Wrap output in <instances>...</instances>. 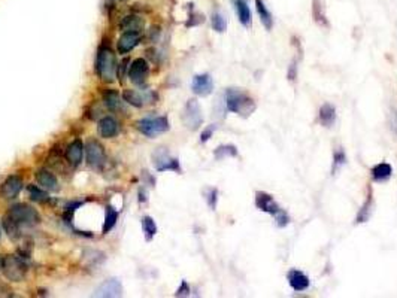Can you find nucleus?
Returning a JSON list of instances; mask_svg holds the SVG:
<instances>
[{
    "label": "nucleus",
    "instance_id": "f257e3e1",
    "mask_svg": "<svg viewBox=\"0 0 397 298\" xmlns=\"http://www.w3.org/2000/svg\"><path fill=\"white\" fill-rule=\"evenodd\" d=\"M226 106L230 112L245 115V117H248L256 109V103H254L253 98L248 97L242 91H237V89H227Z\"/></svg>",
    "mask_w": 397,
    "mask_h": 298
},
{
    "label": "nucleus",
    "instance_id": "f03ea898",
    "mask_svg": "<svg viewBox=\"0 0 397 298\" xmlns=\"http://www.w3.org/2000/svg\"><path fill=\"white\" fill-rule=\"evenodd\" d=\"M97 73L103 81L112 82L115 79L117 73V63H115V56L108 46H102L99 49L97 54Z\"/></svg>",
    "mask_w": 397,
    "mask_h": 298
},
{
    "label": "nucleus",
    "instance_id": "7ed1b4c3",
    "mask_svg": "<svg viewBox=\"0 0 397 298\" xmlns=\"http://www.w3.org/2000/svg\"><path fill=\"white\" fill-rule=\"evenodd\" d=\"M6 215H9V218L12 221H15V224L20 228L34 227V225H37L40 222L39 213L33 208H30L27 205H15V206H12Z\"/></svg>",
    "mask_w": 397,
    "mask_h": 298
},
{
    "label": "nucleus",
    "instance_id": "20e7f679",
    "mask_svg": "<svg viewBox=\"0 0 397 298\" xmlns=\"http://www.w3.org/2000/svg\"><path fill=\"white\" fill-rule=\"evenodd\" d=\"M137 128L142 134L148 137H156L169 130V121L166 117H156V118H143L137 122Z\"/></svg>",
    "mask_w": 397,
    "mask_h": 298
},
{
    "label": "nucleus",
    "instance_id": "39448f33",
    "mask_svg": "<svg viewBox=\"0 0 397 298\" xmlns=\"http://www.w3.org/2000/svg\"><path fill=\"white\" fill-rule=\"evenodd\" d=\"M3 274L12 282H21L27 273L26 263L18 257H6L3 263Z\"/></svg>",
    "mask_w": 397,
    "mask_h": 298
},
{
    "label": "nucleus",
    "instance_id": "423d86ee",
    "mask_svg": "<svg viewBox=\"0 0 397 298\" xmlns=\"http://www.w3.org/2000/svg\"><path fill=\"white\" fill-rule=\"evenodd\" d=\"M182 118H184L185 125L190 130H196V128H198L202 125L203 117H202V111H200V106H198L197 100H194V98H193V100H188Z\"/></svg>",
    "mask_w": 397,
    "mask_h": 298
},
{
    "label": "nucleus",
    "instance_id": "0eeeda50",
    "mask_svg": "<svg viewBox=\"0 0 397 298\" xmlns=\"http://www.w3.org/2000/svg\"><path fill=\"white\" fill-rule=\"evenodd\" d=\"M87 161L93 167H102L105 163V149L97 140H90L85 146Z\"/></svg>",
    "mask_w": 397,
    "mask_h": 298
},
{
    "label": "nucleus",
    "instance_id": "6e6552de",
    "mask_svg": "<svg viewBox=\"0 0 397 298\" xmlns=\"http://www.w3.org/2000/svg\"><path fill=\"white\" fill-rule=\"evenodd\" d=\"M148 73H150V66L143 59H136L129 69V78L133 84L140 85L146 81Z\"/></svg>",
    "mask_w": 397,
    "mask_h": 298
},
{
    "label": "nucleus",
    "instance_id": "1a4fd4ad",
    "mask_svg": "<svg viewBox=\"0 0 397 298\" xmlns=\"http://www.w3.org/2000/svg\"><path fill=\"white\" fill-rule=\"evenodd\" d=\"M191 88H193L194 94H197V95H202V97L209 95L214 89L212 78L208 73L197 75V76H194V79L191 82Z\"/></svg>",
    "mask_w": 397,
    "mask_h": 298
},
{
    "label": "nucleus",
    "instance_id": "9d476101",
    "mask_svg": "<svg viewBox=\"0 0 397 298\" xmlns=\"http://www.w3.org/2000/svg\"><path fill=\"white\" fill-rule=\"evenodd\" d=\"M256 206H257L259 210L270 213L272 216H275L281 210L278 203L273 200V197L270 194H266V192H257L256 194Z\"/></svg>",
    "mask_w": 397,
    "mask_h": 298
},
{
    "label": "nucleus",
    "instance_id": "9b49d317",
    "mask_svg": "<svg viewBox=\"0 0 397 298\" xmlns=\"http://www.w3.org/2000/svg\"><path fill=\"white\" fill-rule=\"evenodd\" d=\"M21 188H23V179L20 176H9L3 182L2 188H0V194L6 200H11V198H15L20 194Z\"/></svg>",
    "mask_w": 397,
    "mask_h": 298
},
{
    "label": "nucleus",
    "instance_id": "f8f14e48",
    "mask_svg": "<svg viewBox=\"0 0 397 298\" xmlns=\"http://www.w3.org/2000/svg\"><path fill=\"white\" fill-rule=\"evenodd\" d=\"M123 294V286L117 279H109L103 282L94 292L96 297H120Z\"/></svg>",
    "mask_w": 397,
    "mask_h": 298
},
{
    "label": "nucleus",
    "instance_id": "ddd939ff",
    "mask_svg": "<svg viewBox=\"0 0 397 298\" xmlns=\"http://www.w3.org/2000/svg\"><path fill=\"white\" fill-rule=\"evenodd\" d=\"M287 279H288L290 286L297 292H302L309 288V277L300 270H290L287 274Z\"/></svg>",
    "mask_w": 397,
    "mask_h": 298
},
{
    "label": "nucleus",
    "instance_id": "4468645a",
    "mask_svg": "<svg viewBox=\"0 0 397 298\" xmlns=\"http://www.w3.org/2000/svg\"><path fill=\"white\" fill-rule=\"evenodd\" d=\"M84 145H82V142L81 140H73L69 146H67V149H66V160H67V163L70 164V166H73V167H76V166H79L81 164V161H82V155H84Z\"/></svg>",
    "mask_w": 397,
    "mask_h": 298
},
{
    "label": "nucleus",
    "instance_id": "2eb2a0df",
    "mask_svg": "<svg viewBox=\"0 0 397 298\" xmlns=\"http://www.w3.org/2000/svg\"><path fill=\"white\" fill-rule=\"evenodd\" d=\"M139 40H140L139 31H126L118 40V53L120 54L130 53L132 49L139 43Z\"/></svg>",
    "mask_w": 397,
    "mask_h": 298
},
{
    "label": "nucleus",
    "instance_id": "dca6fc26",
    "mask_svg": "<svg viewBox=\"0 0 397 298\" xmlns=\"http://www.w3.org/2000/svg\"><path fill=\"white\" fill-rule=\"evenodd\" d=\"M97 130H99V134H100L102 137H106V139L114 137L118 133V122L111 117L102 118L100 121H99Z\"/></svg>",
    "mask_w": 397,
    "mask_h": 298
},
{
    "label": "nucleus",
    "instance_id": "f3484780",
    "mask_svg": "<svg viewBox=\"0 0 397 298\" xmlns=\"http://www.w3.org/2000/svg\"><path fill=\"white\" fill-rule=\"evenodd\" d=\"M37 183L46 189V191H57L59 189V183H57V179L53 173H49L48 170L42 169L37 172Z\"/></svg>",
    "mask_w": 397,
    "mask_h": 298
},
{
    "label": "nucleus",
    "instance_id": "a211bd4d",
    "mask_svg": "<svg viewBox=\"0 0 397 298\" xmlns=\"http://www.w3.org/2000/svg\"><path fill=\"white\" fill-rule=\"evenodd\" d=\"M234 6H236V14H237V18L240 21L242 26H250L251 24V20H253V15H251V11L248 8L245 0H234Z\"/></svg>",
    "mask_w": 397,
    "mask_h": 298
},
{
    "label": "nucleus",
    "instance_id": "6ab92c4d",
    "mask_svg": "<svg viewBox=\"0 0 397 298\" xmlns=\"http://www.w3.org/2000/svg\"><path fill=\"white\" fill-rule=\"evenodd\" d=\"M320 122L324 127H331L336 122V109L330 103H324L320 109Z\"/></svg>",
    "mask_w": 397,
    "mask_h": 298
},
{
    "label": "nucleus",
    "instance_id": "aec40b11",
    "mask_svg": "<svg viewBox=\"0 0 397 298\" xmlns=\"http://www.w3.org/2000/svg\"><path fill=\"white\" fill-rule=\"evenodd\" d=\"M103 102L106 105V108L109 111H120L123 108V102H121V95L114 91V89H109L103 94Z\"/></svg>",
    "mask_w": 397,
    "mask_h": 298
},
{
    "label": "nucleus",
    "instance_id": "412c9836",
    "mask_svg": "<svg viewBox=\"0 0 397 298\" xmlns=\"http://www.w3.org/2000/svg\"><path fill=\"white\" fill-rule=\"evenodd\" d=\"M391 173H393V167L388 163H379L372 169V178L378 182L390 179Z\"/></svg>",
    "mask_w": 397,
    "mask_h": 298
},
{
    "label": "nucleus",
    "instance_id": "4be33fe9",
    "mask_svg": "<svg viewBox=\"0 0 397 298\" xmlns=\"http://www.w3.org/2000/svg\"><path fill=\"white\" fill-rule=\"evenodd\" d=\"M256 9H257V12H259V17H260L263 26H265L267 30H270L272 26H273V18H272L269 9L266 8V5L263 3V0H256Z\"/></svg>",
    "mask_w": 397,
    "mask_h": 298
},
{
    "label": "nucleus",
    "instance_id": "5701e85b",
    "mask_svg": "<svg viewBox=\"0 0 397 298\" xmlns=\"http://www.w3.org/2000/svg\"><path fill=\"white\" fill-rule=\"evenodd\" d=\"M124 100L127 102V103H130V105H133V106H136V108H140V106H143L145 105V95L142 94V92H137V91H134V89H126L124 91Z\"/></svg>",
    "mask_w": 397,
    "mask_h": 298
},
{
    "label": "nucleus",
    "instance_id": "b1692460",
    "mask_svg": "<svg viewBox=\"0 0 397 298\" xmlns=\"http://www.w3.org/2000/svg\"><path fill=\"white\" fill-rule=\"evenodd\" d=\"M143 27V21L139 17H126L121 23L124 31H139Z\"/></svg>",
    "mask_w": 397,
    "mask_h": 298
},
{
    "label": "nucleus",
    "instance_id": "393cba45",
    "mask_svg": "<svg viewBox=\"0 0 397 298\" xmlns=\"http://www.w3.org/2000/svg\"><path fill=\"white\" fill-rule=\"evenodd\" d=\"M237 155V149L233 145H221L215 149V158L223 160L226 157H236Z\"/></svg>",
    "mask_w": 397,
    "mask_h": 298
},
{
    "label": "nucleus",
    "instance_id": "a878e982",
    "mask_svg": "<svg viewBox=\"0 0 397 298\" xmlns=\"http://www.w3.org/2000/svg\"><path fill=\"white\" fill-rule=\"evenodd\" d=\"M3 227H5V230H6V233H8V236L11 238H18L20 237L21 228L15 224V221H12L9 218V215H5V218H3Z\"/></svg>",
    "mask_w": 397,
    "mask_h": 298
},
{
    "label": "nucleus",
    "instance_id": "bb28decb",
    "mask_svg": "<svg viewBox=\"0 0 397 298\" xmlns=\"http://www.w3.org/2000/svg\"><path fill=\"white\" fill-rule=\"evenodd\" d=\"M117 219H118V213L111 208V206H108L106 208V218H105V225H103V233L106 234L108 231H111L112 228H114V225H115V222H117Z\"/></svg>",
    "mask_w": 397,
    "mask_h": 298
},
{
    "label": "nucleus",
    "instance_id": "cd10ccee",
    "mask_svg": "<svg viewBox=\"0 0 397 298\" xmlns=\"http://www.w3.org/2000/svg\"><path fill=\"white\" fill-rule=\"evenodd\" d=\"M142 225H143V231L146 233V238H148V240H151V238L156 236V233H157V225H156V222L153 221V218L145 216V218L142 219Z\"/></svg>",
    "mask_w": 397,
    "mask_h": 298
},
{
    "label": "nucleus",
    "instance_id": "c85d7f7f",
    "mask_svg": "<svg viewBox=\"0 0 397 298\" xmlns=\"http://www.w3.org/2000/svg\"><path fill=\"white\" fill-rule=\"evenodd\" d=\"M370 215H372V198L369 197L367 200H366V203L362 206L359 215H357V222H359V224L366 222V221L370 218Z\"/></svg>",
    "mask_w": 397,
    "mask_h": 298
},
{
    "label": "nucleus",
    "instance_id": "c756f323",
    "mask_svg": "<svg viewBox=\"0 0 397 298\" xmlns=\"http://www.w3.org/2000/svg\"><path fill=\"white\" fill-rule=\"evenodd\" d=\"M212 27H214V30L218 31V33L226 31V29H227V23H226V18H224L220 12H215V14L212 15Z\"/></svg>",
    "mask_w": 397,
    "mask_h": 298
},
{
    "label": "nucleus",
    "instance_id": "7c9ffc66",
    "mask_svg": "<svg viewBox=\"0 0 397 298\" xmlns=\"http://www.w3.org/2000/svg\"><path fill=\"white\" fill-rule=\"evenodd\" d=\"M29 192H30V198H32L33 202H39V203H42V202H46V200H48L46 192H45L43 189H39L37 186H30V188H29Z\"/></svg>",
    "mask_w": 397,
    "mask_h": 298
},
{
    "label": "nucleus",
    "instance_id": "2f4dec72",
    "mask_svg": "<svg viewBox=\"0 0 397 298\" xmlns=\"http://www.w3.org/2000/svg\"><path fill=\"white\" fill-rule=\"evenodd\" d=\"M273 218H275L276 225H278V227H281V228H282V227H287V225L290 224V216H288V213H287L284 209H281V210H279V212H278V213H276Z\"/></svg>",
    "mask_w": 397,
    "mask_h": 298
},
{
    "label": "nucleus",
    "instance_id": "473e14b6",
    "mask_svg": "<svg viewBox=\"0 0 397 298\" xmlns=\"http://www.w3.org/2000/svg\"><path fill=\"white\" fill-rule=\"evenodd\" d=\"M346 161V155L342 149H337V152L334 154V161H333V172H336V169H339L342 164H345Z\"/></svg>",
    "mask_w": 397,
    "mask_h": 298
},
{
    "label": "nucleus",
    "instance_id": "72a5a7b5",
    "mask_svg": "<svg viewBox=\"0 0 397 298\" xmlns=\"http://www.w3.org/2000/svg\"><path fill=\"white\" fill-rule=\"evenodd\" d=\"M214 131H215V125H209V127L202 133V136H200V142H202V143L208 142V140L211 139V136L214 134Z\"/></svg>",
    "mask_w": 397,
    "mask_h": 298
},
{
    "label": "nucleus",
    "instance_id": "f704fd0d",
    "mask_svg": "<svg viewBox=\"0 0 397 298\" xmlns=\"http://www.w3.org/2000/svg\"><path fill=\"white\" fill-rule=\"evenodd\" d=\"M11 295H12V289L8 285L0 282V297H11Z\"/></svg>",
    "mask_w": 397,
    "mask_h": 298
},
{
    "label": "nucleus",
    "instance_id": "c9c22d12",
    "mask_svg": "<svg viewBox=\"0 0 397 298\" xmlns=\"http://www.w3.org/2000/svg\"><path fill=\"white\" fill-rule=\"evenodd\" d=\"M217 195H218L217 189H211V191H209V197H208V200H209V206H211L212 209H215V202H217Z\"/></svg>",
    "mask_w": 397,
    "mask_h": 298
},
{
    "label": "nucleus",
    "instance_id": "e433bc0d",
    "mask_svg": "<svg viewBox=\"0 0 397 298\" xmlns=\"http://www.w3.org/2000/svg\"><path fill=\"white\" fill-rule=\"evenodd\" d=\"M297 72V66H296V63H293L291 66H290V69H288V79H291V81H294L296 79V73Z\"/></svg>",
    "mask_w": 397,
    "mask_h": 298
},
{
    "label": "nucleus",
    "instance_id": "4c0bfd02",
    "mask_svg": "<svg viewBox=\"0 0 397 298\" xmlns=\"http://www.w3.org/2000/svg\"><path fill=\"white\" fill-rule=\"evenodd\" d=\"M187 294H188V288H187V283H185V282H182V285H181V288L178 289L176 295H187Z\"/></svg>",
    "mask_w": 397,
    "mask_h": 298
},
{
    "label": "nucleus",
    "instance_id": "58836bf2",
    "mask_svg": "<svg viewBox=\"0 0 397 298\" xmlns=\"http://www.w3.org/2000/svg\"><path fill=\"white\" fill-rule=\"evenodd\" d=\"M3 263H5V258H3V257H0V270L3 268Z\"/></svg>",
    "mask_w": 397,
    "mask_h": 298
},
{
    "label": "nucleus",
    "instance_id": "ea45409f",
    "mask_svg": "<svg viewBox=\"0 0 397 298\" xmlns=\"http://www.w3.org/2000/svg\"><path fill=\"white\" fill-rule=\"evenodd\" d=\"M0 236H2V228H0Z\"/></svg>",
    "mask_w": 397,
    "mask_h": 298
}]
</instances>
